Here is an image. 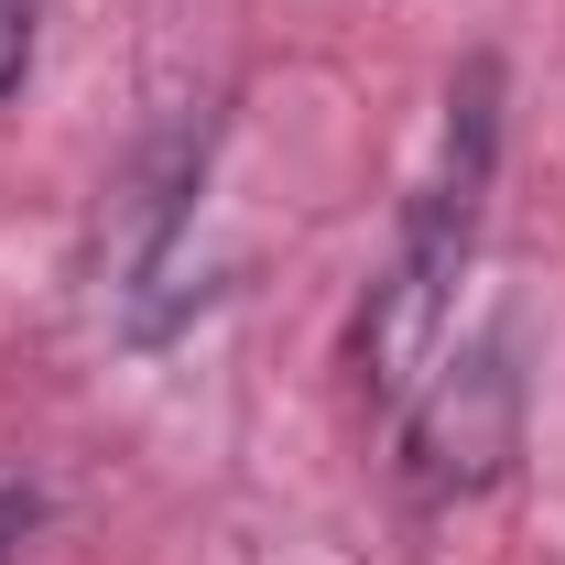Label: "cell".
I'll use <instances>...</instances> for the list:
<instances>
[{"instance_id": "obj_1", "label": "cell", "mask_w": 565, "mask_h": 565, "mask_svg": "<svg viewBox=\"0 0 565 565\" xmlns=\"http://www.w3.org/2000/svg\"><path fill=\"white\" fill-rule=\"evenodd\" d=\"M490 152H500V66H468L446 87L435 174L414 185V217L359 305V381L381 403H414V381L446 359V316H457V282L479 262V217H490Z\"/></svg>"}, {"instance_id": "obj_2", "label": "cell", "mask_w": 565, "mask_h": 565, "mask_svg": "<svg viewBox=\"0 0 565 565\" xmlns=\"http://www.w3.org/2000/svg\"><path fill=\"white\" fill-rule=\"evenodd\" d=\"M522 446V370H511V338H468L457 359H435L403 403V457H414L424 500H468L490 490Z\"/></svg>"}, {"instance_id": "obj_3", "label": "cell", "mask_w": 565, "mask_h": 565, "mask_svg": "<svg viewBox=\"0 0 565 565\" xmlns=\"http://www.w3.org/2000/svg\"><path fill=\"white\" fill-rule=\"evenodd\" d=\"M33 33H44V0H0V87L33 66Z\"/></svg>"}, {"instance_id": "obj_4", "label": "cell", "mask_w": 565, "mask_h": 565, "mask_svg": "<svg viewBox=\"0 0 565 565\" xmlns=\"http://www.w3.org/2000/svg\"><path fill=\"white\" fill-rule=\"evenodd\" d=\"M22 533H33V500H22V490H0V565H11V544H22Z\"/></svg>"}]
</instances>
